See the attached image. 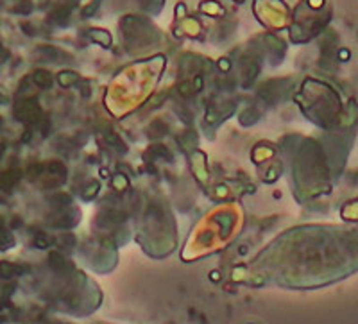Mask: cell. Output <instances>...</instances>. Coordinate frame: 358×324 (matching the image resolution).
I'll list each match as a JSON object with an SVG mask.
<instances>
[{"label":"cell","mask_w":358,"mask_h":324,"mask_svg":"<svg viewBox=\"0 0 358 324\" xmlns=\"http://www.w3.org/2000/svg\"><path fill=\"white\" fill-rule=\"evenodd\" d=\"M41 117V108H39L38 100L34 97H27L18 100V104L15 106V118L20 122L33 124Z\"/></svg>","instance_id":"1"},{"label":"cell","mask_w":358,"mask_h":324,"mask_svg":"<svg viewBox=\"0 0 358 324\" xmlns=\"http://www.w3.org/2000/svg\"><path fill=\"white\" fill-rule=\"evenodd\" d=\"M79 221V213L75 210L59 208L56 215L50 217V226L54 227H74Z\"/></svg>","instance_id":"2"},{"label":"cell","mask_w":358,"mask_h":324,"mask_svg":"<svg viewBox=\"0 0 358 324\" xmlns=\"http://www.w3.org/2000/svg\"><path fill=\"white\" fill-rule=\"evenodd\" d=\"M281 83H276V81H269L265 83L260 90H258V97L267 104H276L278 98L281 95Z\"/></svg>","instance_id":"3"},{"label":"cell","mask_w":358,"mask_h":324,"mask_svg":"<svg viewBox=\"0 0 358 324\" xmlns=\"http://www.w3.org/2000/svg\"><path fill=\"white\" fill-rule=\"evenodd\" d=\"M260 66L253 58H244L242 59V75H244V86H251L255 83V79L258 77Z\"/></svg>","instance_id":"4"},{"label":"cell","mask_w":358,"mask_h":324,"mask_svg":"<svg viewBox=\"0 0 358 324\" xmlns=\"http://www.w3.org/2000/svg\"><path fill=\"white\" fill-rule=\"evenodd\" d=\"M33 83L38 86V88H41V90H49L50 86H52V74H50L49 70H43V68H39V70H36L34 74H33Z\"/></svg>","instance_id":"5"},{"label":"cell","mask_w":358,"mask_h":324,"mask_svg":"<svg viewBox=\"0 0 358 324\" xmlns=\"http://www.w3.org/2000/svg\"><path fill=\"white\" fill-rule=\"evenodd\" d=\"M49 265L52 267V270L56 272H66L68 270V263L65 260V256L59 251H52L49 255Z\"/></svg>","instance_id":"6"},{"label":"cell","mask_w":358,"mask_h":324,"mask_svg":"<svg viewBox=\"0 0 358 324\" xmlns=\"http://www.w3.org/2000/svg\"><path fill=\"white\" fill-rule=\"evenodd\" d=\"M168 133V126L162 120H154L152 124H149L147 128V134L152 140H158V138H163Z\"/></svg>","instance_id":"7"},{"label":"cell","mask_w":358,"mask_h":324,"mask_svg":"<svg viewBox=\"0 0 358 324\" xmlns=\"http://www.w3.org/2000/svg\"><path fill=\"white\" fill-rule=\"evenodd\" d=\"M20 179V174L16 170H7L0 176V190H11Z\"/></svg>","instance_id":"8"},{"label":"cell","mask_w":358,"mask_h":324,"mask_svg":"<svg viewBox=\"0 0 358 324\" xmlns=\"http://www.w3.org/2000/svg\"><path fill=\"white\" fill-rule=\"evenodd\" d=\"M24 269H20V265H15L11 261H0V276L9 280V278H15V276L22 274Z\"/></svg>","instance_id":"9"},{"label":"cell","mask_w":358,"mask_h":324,"mask_svg":"<svg viewBox=\"0 0 358 324\" xmlns=\"http://www.w3.org/2000/svg\"><path fill=\"white\" fill-rule=\"evenodd\" d=\"M58 83L63 86V88H70L72 84L77 83V74L72 72V70H63L58 74Z\"/></svg>","instance_id":"10"},{"label":"cell","mask_w":358,"mask_h":324,"mask_svg":"<svg viewBox=\"0 0 358 324\" xmlns=\"http://www.w3.org/2000/svg\"><path fill=\"white\" fill-rule=\"evenodd\" d=\"M50 202H52V206H56V210H59V208L70 206L72 197H70L68 194H56V195L50 197Z\"/></svg>","instance_id":"11"},{"label":"cell","mask_w":358,"mask_h":324,"mask_svg":"<svg viewBox=\"0 0 358 324\" xmlns=\"http://www.w3.org/2000/svg\"><path fill=\"white\" fill-rule=\"evenodd\" d=\"M15 246V238L5 227H0V251H5Z\"/></svg>","instance_id":"12"},{"label":"cell","mask_w":358,"mask_h":324,"mask_svg":"<svg viewBox=\"0 0 358 324\" xmlns=\"http://www.w3.org/2000/svg\"><path fill=\"white\" fill-rule=\"evenodd\" d=\"M39 50H41L45 59H50V61H61L63 59V52L54 49V47H39Z\"/></svg>","instance_id":"13"},{"label":"cell","mask_w":358,"mask_h":324,"mask_svg":"<svg viewBox=\"0 0 358 324\" xmlns=\"http://www.w3.org/2000/svg\"><path fill=\"white\" fill-rule=\"evenodd\" d=\"M177 92H179V95H183V97H192V95L195 94V88H194V83H192V81H183V83H179V86H177Z\"/></svg>","instance_id":"14"},{"label":"cell","mask_w":358,"mask_h":324,"mask_svg":"<svg viewBox=\"0 0 358 324\" xmlns=\"http://www.w3.org/2000/svg\"><path fill=\"white\" fill-rule=\"evenodd\" d=\"M104 140H106V143H109V145H113L115 149H120V151H122V153H126V145H124L122 143V140H120V136H117V134H106V136H104Z\"/></svg>","instance_id":"15"},{"label":"cell","mask_w":358,"mask_h":324,"mask_svg":"<svg viewBox=\"0 0 358 324\" xmlns=\"http://www.w3.org/2000/svg\"><path fill=\"white\" fill-rule=\"evenodd\" d=\"M58 246L61 249H72L75 246V236L74 235H63L58 238Z\"/></svg>","instance_id":"16"},{"label":"cell","mask_w":358,"mask_h":324,"mask_svg":"<svg viewBox=\"0 0 358 324\" xmlns=\"http://www.w3.org/2000/svg\"><path fill=\"white\" fill-rule=\"evenodd\" d=\"M253 109H255V108L247 109V111H245V113L240 117V120H242V124H244V126H251V124H255L256 120H258V117H260V113H253Z\"/></svg>","instance_id":"17"},{"label":"cell","mask_w":358,"mask_h":324,"mask_svg":"<svg viewBox=\"0 0 358 324\" xmlns=\"http://www.w3.org/2000/svg\"><path fill=\"white\" fill-rule=\"evenodd\" d=\"M49 246H50V238L45 233H38L34 236V247H38V249H47Z\"/></svg>","instance_id":"18"},{"label":"cell","mask_w":358,"mask_h":324,"mask_svg":"<svg viewBox=\"0 0 358 324\" xmlns=\"http://www.w3.org/2000/svg\"><path fill=\"white\" fill-rule=\"evenodd\" d=\"M98 183H92V185H88V187L84 188V192H83V197L88 201V199H94L95 195L98 194Z\"/></svg>","instance_id":"19"},{"label":"cell","mask_w":358,"mask_h":324,"mask_svg":"<svg viewBox=\"0 0 358 324\" xmlns=\"http://www.w3.org/2000/svg\"><path fill=\"white\" fill-rule=\"evenodd\" d=\"M192 83H194V88H195V94H197V92H201V90H202V77H201V75H197V77L194 79Z\"/></svg>","instance_id":"20"},{"label":"cell","mask_w":358,"mask_h":324,"mask_svg":"<svg viewBox=\"0 0 358 324\" xmlns=\"http://www.w3.org/2000/svg\"><path fill=\"white\" fill-rule=\"evenodd\" d=\"M219 66H221L222 72H228V70H229V61H228V59H221V61H219Z\"/></svg>","instance_id":"21"},{"label":"cell","mask_w":358,"mask_h":324,"mask_svg":"<svg viewBox=\"0 0 358 324\" xmlns=\"http://www.w3.org/2000/svg\"><path fill=\"white\" fill-rule=\"evenodd\" d=\"M7 56H9V54H7V50H5L4 47L0 45V63H4L5 59H7Z\"/></svg>","instance_id":"22"},{"label":"cell","mask_w":358,"mask_h":324,"mask_svg":"<svg viewBox=\"0 0 358 324\" xmlns=\"http://www.w3.org/2000/svg\"><path fill=\"white\" fill-rule=\"evenodd\" d=\"M210 278H211V280H213V281H221L222 276H221V272H217V270H213V272H211V274H210Z\"/></svg>","instance_id":"23"},{"label":"cell","mask_w":358,"mask_h":324,"mask_svg":"<svg viewBox=\"0 0 358 324\" xmlns=\"http://www.w3.org/2000/svg\"><path fill=\"white\" fill-rule=\"evenodd\" d=\"M238 251H240V255H245V253H247V247H245V246H242Z\"/></svg>","instance_id":"24"},{"label":"cell","mask_w":358,"mask_h":324,"mask_svg":"<svg viewBox=\"0 0 358 324\" xmlns=\"http://www.w3.org/2000/svg\"><path fill=\"white\" fill-rule=\"evenodd\" d=\"M2 153H4V143H0V158H2Z\"/></svg>","instance_id":"25"},{"label":"cell","mask_w":358,"mask_h":324,"mask_svg":"<svg viewBox=\"0 0 358 324\" xmlns=\"http://www.w3.org/2000/svg\"><path fill=\"white\" fill-rule=\"evenodd\" d=\"M2 100H4V98H2V95H0V102H2Z\"/></svg>","instance_id":"26"}]
</instances>
